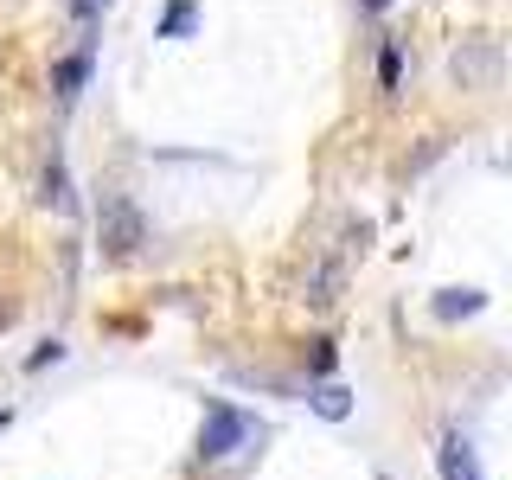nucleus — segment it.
I'll list each match as a JSON object with an SVG mask.
<instances>
[{
    "label": "nucleus",
    "mask_w": 512,
    "mask_h": 480,
    "mask_svg": "<svg viewBox=\"0 0 512 480\" xmlns=\"http://www.w3.org/2000/svg\"><path fill=\"white\" fill-rule=\"evenodd\" d=\"M256 436H263L256 416H244L237 404H212V410H205V429H199V455L224 461V455H237V448H250Z\"/></svg>",
    "instance_id": "nucleus-1"
},
{
    "label": "nucleus",
    "mask_w": 512,
    "mask_h": 480,
    "mask_svg": "<svg viewBox=\"0 0 512 480\" xmlns=\"http://www.w3.org/2000/svg\"><path fill=\"white\" fill-rule=\"evenodd\" d=\"M96 237H103V256H135L141 244H148V218H141V205L135 199H109L103 205V218H96Z\"/></svg>",
    "instance_id": "nucleus-2"
},
{
    "label": "nucleus",
    "mask_w": 512,
    "mask_h": 480,
    "mask_svg": "<svg viewBox=\"0 0 512 480\" xmlns=\"http://www.w3.org/2000/svg\"><path fill=\"white\" fill-rule=\"evenodd\" d=\"M448 71H455L468 90H493V77H500V45H493V39H474V45H461V52L448 58Z\"/></svg>",
    "instance_id": "nucleus-3"
},
{
    "label": "nucleus",
    "mask_w": 512,
    "mask_h": 480,
    "mask_svg": "<svg viewBox=\"0 0 512 480\" xmlns=\"http://www.w3.org/2000/svg\"><path fill=\"white\" fill-rule=\"evenodd\" d=\"M436 474H442V480H487V474H480V461H474V442L461 436V429H448V436H442Z\"/></svg>",
    "instance_id": "nucleus-4"
},
{
    "label": "nucleus",
    "mask_w": 512,
    "mask_h": 480,
    "mask_svg": "<svg viewBox=\"0 0 512 480\" xmlns=\"http://www.w3.org/2000/svg\"><path fill=\"white\" fill-rule=\"evenodd\" d=\"M480 308H487V295H480V288H442V295H436V314H442V320L480 314Z\"/></svg>",
    "instance_id": "nucleus-5"
},
{
    "label": "nucleus",
    "mask_w": 512,
    "mask_h": 480,
    "mask_svg": "<svg viewBox=\"0 0 512 480\" xmlns=\"http://www.w3.org/2000/svg\"><path fill=\"white\" fill-rule=\"evenodd\" d=\"M39 199L52 205V212H71V180H64V160L45 167V192H39Z\"/></svg>",
    "instance_id": "nucleus-6"
},
{
    "label": "nucleus",
    "mask_w": 512,
    "mask_h": 480,
    "mask_svg": "<svg viewBox=\"0 0 512 480\" xmlns=\"http://www.w3.org/2000/svg\"><path fill=\"white\" fill-rule=\"evenodd\" d=\"M314 410H320V416H327V423H340V416L352 410V397H346V384H320V391H314Z\"/></svg>",
    "instance_id": "nucleus-7"
},
{
    "label": "nucleus",
    "mask_w": 512,
    "mask_h": 480,
    "mask_svg": "<svg viewBox=\"0 0 512 480\" xmlns=\"http://www.w3.org/2000/svg\"><path fill=\"white\" fill-rule=\"evenodd\" d=\"M84 71H90L84 58H64V64H58V96H77V84H84Z\"/></svg>",
    "instance_id": "nucleus-8"
},
{
    "label": "nucleus",
    "mask_w": 512,
    "mask_h": 480,
    "mask_svg": "<svg viewBox=\"0 0 512 480\" xmlns=\"http://www.w3.org/2000/svg\"><path fill=\"white\" fill-rule=\"evenodd\" d=\"M186 26H192V0H173V7H167V20H160V32L173 39V32H186Z\"/></svg>",
    "instance_id": "nucleus-9"
},
{
    "label": "nucleus",
    "mask_w": 512,
    "mask_h": 480,
    "mask_svg": "<svg viewBox=\"0 0 512 480\" xmlns=\"http://www.w3.org/2000/svg\"><path fill=\"white\" fill-rule=\"evenodd\" d=\"M71 13H77V20H96V13H103V0H71Z\"/></svg>",
    "instance_id": "nucleus-10"
},
{
    "label": "nucleus",
    "mask_w": 512,
    "mask_h": 480,
    "mask_svg": "<svg viewBox=\"0 0 512 480\" xmlns=\"http://www.w3.org/2000/svg\"><path fill=\"white\" fill-rule=\"evenodd\" d=\"M365 7H384V0H365Z\"/></svg>",
    "instance_id": "nucleus-11"
}]
</instances>
